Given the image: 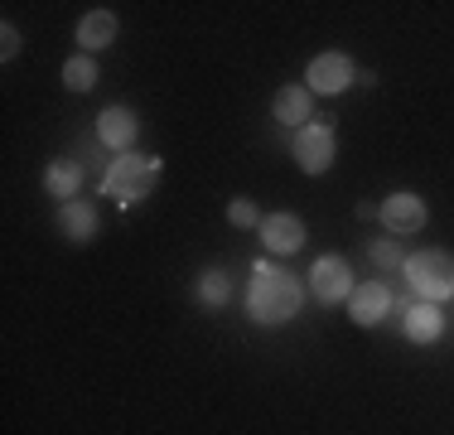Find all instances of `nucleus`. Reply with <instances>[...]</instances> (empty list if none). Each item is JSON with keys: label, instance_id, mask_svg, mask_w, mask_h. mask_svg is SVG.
<instances>
[{"label": "nucleus", "instance_id": "aec40b11", "mask_svg": "<svg viewBox=\"0 0 454 435\" xmlns=\"http://www.w3.org/2000/svg\"><path fill=\"white\" fill-rule=\"evenodd\" d=\"M0 44H5L0 53H5V59H15V53H20V29H15V25H5V29H0Z\"/></svg>", "mask_w": 454, "mask_h": 435}, {"label": "nucleus", "instance_id": "f03ea898", "mask_svg": "<svg viewBox=\"0 0 454 435\" xmlns=\"http://www.w3.org/2000/svg\"><path fill=\"white\" fill-rule=\"evenodd\" d=\"M155 184H160V160L155 155H121L112 170H106L102 194L112 203H121V209H131V203L155 194Z\"/></svg>", "mask_w": 454, "mask_h": 435}, {"label": "nucleus", "instance_id": "4468645a", "mask_svg": "<svg viewBox=\"0 0 454 435\" xmlns=\"http://www.w3.org/2000/svg\"><path fill=\"white\" fill-rule=\"evenodd\" d=\"M440 334H445V314H440L435 304H416V310L406 314V339H416V344H435Z\"/></svg>", "mask_w": 454, "mask_h": 435}, {"label": "nucleus", "instance_id": "ddd939ff", "mask_svg": "<svg viewBox=\"0 0 454 435\" xmlns=\"http://www.w3.org/2000/svg\"><path fill=\"white\" fill-rule=\"evenodd\" d=\"M59 227L68 233V242H88V237L97 233V213H92V203L68 199V203L59 209Z\"/></svg>", "mask_w": 454, "mask_h": 435}, {"label": "nucleus", "instance_id": "7ed1b4c3", "mask_svg": "<svg viewBox=\"0 0 454 435\" xmlns=\"http://www.w3.org/2000/svg\"><path fill=\"white\" fill-rule=\"evenodd\" d=\"M406 281L420 290L430 304L454 296V257L450 252H416L406 261Z\"/></svg>", "mask_w": 454, "mask_h": 435}, {"label": "nucleus", "instance_id": "a211bd4d", "mask_svg": "<svg viewBox=\"0 0 454 435\" xmlns=\"http://www.w3.org/2000/svg\"><path fill=\"white\" fill-rule=\"evenodd\" d=\"M227 218H232V227H262V218H256L252 199H232V209H227Z\"/></svg>", "mask_w": 454, "mask_h": 435}, {"label": "nucleus", "instance_id": "dca6fc26", "mask_svg": "<svg viewBox=\"0 0 454 435\" xmlns=\"http://www.w3.org/2000/svg\"><path fill=\"white\" fill-rule=\"evenodd\" d=\"M92 83H97V59L78 53V59L63 63V87H68V92H92Z\"/></svg>", "mask_w": 454, "mask_h": 435}, {"label": "nucleus", "instance_id": "f8f14e48", "mask_svg": "<svg viewBox=\"0 0 454 435\" xmlns=\"http://www.w3.org/2000/svg\"><path fill=\"white\" fill-rule=\"evenodd\" d=\"M276 122H286V126H309L315 122V116H309V87H300V83L280 87L276 92Z\"/></svg>", "mask_w": 454, "mask_h": 435}, {"label": "nucleus", "instance_id": "20e7f679", "mask_svg": "<svg viewBox=\"0 0 454 435\" xmlns=\"http://www.w3.org/2000/svg\"><path fill=\"white\" fill-rule=\"evenodd\" d=\"M353 78H358V68H353V59L348 53H319L315 63H309V73H305V87L309 92H348Z\"/></svg>", "mask_w": 454, "mask_h": 435}, {"label": "nucleus", "instance_id": "2eb2a0df", "mask_svg": "<svg viewBox=\"0 0 454 435\" xmlns=\"http://www.w3.org/2000/svg\"><path fill=\"white\" fill-rule=\"evenodd\" d=\"M44 189L53 194V199H78V189H82V170L73 165V160H53L49 174H44Z\"/></svg>", "mask_w": 454, "mask_h": 435}, {"label": "nucleus", "instance_id": "1a4fd4ad", "mask_svg": "<svg viewBox=\"0 0 454 435\" xmlns=\"http://www.w3.org/2000/svg\"><path fill=\"white\" fill-rule=\"evenodd\" d=\"M97 136H102L112 150H131L136 136H140L136 112H131V107H106V112L97 116Z\"/></svg>", "mask_w": 454, "mask_h": 435}, {"label": "nucleus", "instance_id": "423d86ee", "mask_svg": "<svg viewBox=\"0 0 454 435\" xmlns=\"http://www.w3.org/2000/svg\"><path fill=\"white\" fill-rule=\"evenodd\" d=\"M295 160H300V170H305V174H324V170L333 165V130H329V122L300 126V136H295Z\"/></svg>", "mask_w": 454, "mask_h": 435}, {"label": "nucleus", "instance_id": "f3484780", "mask_svg": "<svg viewBox=\"0 0 454 435\" xmlns=\"http://www.w3.org/2000/svg\"><path fill=\"white\" fill-rule=\"evenodd\" d=\"M199 296L208 300V304H223V300H227V271H218V266H213V271H203Z\"/></svg>", "mask_w": 454, "mask_h": 435}, {"label": "nucleus", "instance_id": "0eeeda50", "mask_svg": "<svg viewBox=\"0 0 454 435\" xmlns=\"http://www.w3.org/2000/svg\"><path fill=\"white\" fill-rule=\"evenodd\" d=\"M392 310V296H387L382 281H367V286H353L348 296V314L353 324H363V329H372V324H382V314Z\"/></svg>", "mask_w": 454, "mask_h": 435}, {"label": "nucleus", "instance_id": "39448f33", "mask_svg": "<svg viewBox=\"0 0 454 435\" xmlns=\"http://www.w3.org/2000/svg\"><path fill=\"white\" fill-rule=\"evenodd\" d=\"M309 290L324 300V304H339L353 296V271L343 257H319L315 266H309Z\"/></svg>", "mask_w": 454, "mask_h": 435}, {"label": "nucleus", "instance_id": "f257e3e1", "mask_svg": "<svg viewBox=\"0 0 454 435\" xmlns=\"http://www.w3.org/2000/svg\"><path fill=\"white\" fill-rule=\"evenodd\" d=\"M247 310H252L256 324H286V320H295V310H300V281L290 276V271H280V266L256 261Z\"/></svg>", "mask_w": 454, "mask_h": 435}, {"label": "nucleus", "instance_id": "9b49d317", "mask_svg": "<svg viewBox=\"0 0 454 435\" xmlns=\"http://www.w3.org/2000/svg\"><path fill=\"white\" fill-rule=\"evenodd\" d=\"M112 39H116V15L112 10H88V15L78 20V49L88 53H102V49H112Z\"/></svg>", "mask_w": 454, "mask_h": 435}, {"label": "nucleus", "instance_id": "6ab92c4d", "mask_svg": "<svg viewBox=\"0 0 454 435\" xmlns=\"http://www.w3.org/2000/svg\"><path fill=\"white\" fill-rule=\"evenodd\" d=\"M372 261H377V266H387V271H392V266H406L402 252H396V242H372Z\"/></svg>", "mask_w": 454, "mask_h": 435}, {"label": "nucleus", "instance_id": "9d476101", "mask_svg": "<svg viewBox=\"0 0 454 435\" xmlns=\"http://www.w3.org/2000/svg\"><path fill=\"white\" fill-rule=\"evenodd\" d=\"M382 223H387V233H420L426 227V203L416 194H392L382 203Z\"/></svg>", "mask_w": 454, "mask_h": 435}, {"label": "nucleus", "instance_id": "6e6552de", "mask_svg": "<svg viewBox=\"0 0 454 435\" xmlns=\"http://www.w3.org/2000/svg\"><path fill=\"white\" fill-rule=\"evenodd\" d=\"M262 242L280 257L300 252V247H305V223H300L295 213H271V218H262Z\"/></svg>", "mask_w": 454, "mask_h": 435}]
</instances>
